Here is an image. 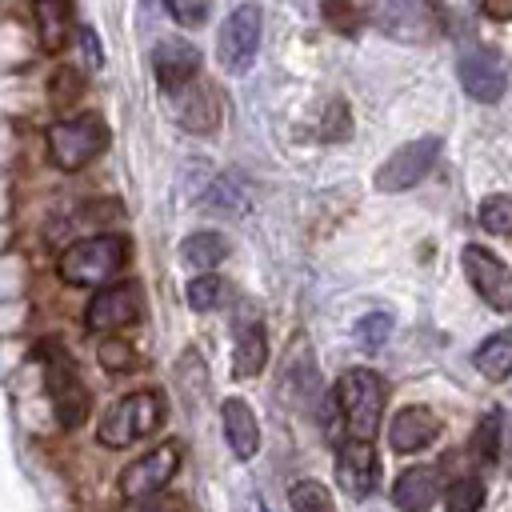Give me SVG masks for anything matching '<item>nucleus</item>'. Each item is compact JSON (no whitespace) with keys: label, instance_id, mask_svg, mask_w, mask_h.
<instances>
[{"label":"nucleus","instance_id":"obj_1","mask_svg":"<svg viewBox=\"0 0 512 512\" xmlns=\"http://www.w3.org/2000/svg\"><path fill=\"white\" fill-rule=\"evenodd\" d=\"M128 260V240L120 232H100V236H84L76 244H68L60 252V280L72 288H96L104 280H112Z\"/></svg>","mask_w":512,"mask_h":512},{"label":"nucleus","instance_id":"obj_2","mask_svg":"<svg viewBox=\"0 0 512 512\" xmlns=\"http://www.w3.org/2000/svg\"><path fill=\"white\" fill-rule=\"evenodd\" d=\"M164 412H168V404H164V396H160L156 388L128 392V396H120V400L100 416L96 440H100L104 448H128V444L152 436V432L164 424Z\"/></svg>","mask_w":512,"mask_h":512},{"label":"nucleus","instance_id":"obj_3","mask_svg":"<svg viewBox=\"0 0 512 512\" xmlns=\"http://www.w3.org/2000/svg\"><path fill=\"white\" fill-rule=\"evenodd\" d=\"M384 400H388V388L372 368H348L336 380V404H340V416L356 440H372L380 432Z\"/></svg>","mask_w":512,"mask_h":512},{"label":"nucleus","instance_id":"obj_4","mask_svg":"<svg viewBox=\"0 0 512 512\" xmlns=\"http://www.w3.org/2000/svg\"><path fill=\"white\" fill-rule=\"evenodd\" d=\"M40 364H44V384H48V396H52L60 428H80L84 416L92 412V396H88V388L80 380L76 360L60 344H40Z\"/></svg>","mask_w":512,"mask_h":512},{"label":"nucleus","instance_id":"obj_5","mask_svg":"<svg viewBox=\"0 0 512 512\" xmlns=\"http://www.w3.org/2000/svg\"><path fill=\"white\" fill-rule=\"evenodd\" d=\"M104 148H108V128H104V120L96 112L68 116V120H60V124L48 128V160L56 168H64V172L84 168Z\"/></svg>","mask_w":512,"mask_h":512},{"label":"nucleus","instance_id":"obj_6","mask_svg":"<svg viewBox=\"0 0 512 512\" xmlns=\"http://www.w3.org/2000/svg\"><path fill=\"white\" fill-rule=\"evenodd\" d=\"M440 160V136H420V140H408L400 144L376 172V188L380 192H404L412 184H420L432 164Z\"/></svg>","mask_w":512,"mask_h":512},{"label":"nucleus","instance_id":"obj_7","mask_svg":"<svg viewBox=\"0 0 512 512\" xmlns=\"http://www.w3.org/2000/svg\"><path fill=\"white\" fill-rule=\"evenodd\" d=\"M256 48H260V8L256 4H240L224 28H220V40H216V60L224 72L240 76L248 72V64L256 60Z\"/></svg>","mask_w":512,"mask_h":512},{"label":"nucleus","instance_id":"obj_8","mask_svg":"<svg viewBox=\"0 0 512 512\" xmlns=\"http://www.w3.org/2000/svg\"><path fill=\"white\" fill-rule=\"evenodd\" d=\"M460 260H464V276L480 292V300L492 312H512V268L496 252H488L480 244H468Z\"/></svg>","mask_w":512,"mask_h":512},{"label":"nucleus","instance_id":"obj_9","mask_svg":"<svg viewBox=\"0 0 512 512\" xmlns=\"http://www.w3.org/2000/svg\"><path fill=\"white\" fill-rule=\"evenodd\" d=\"M144 320V296L136 284H116V288H100L88 308H84V324L92 332H120Z\"/></svg>","mask_w":512,"mask_h":512},{"label":"nucleus","instance_id":"obj_10","mask_svg":"<svg viewBox=\"0 0 512 512\" xmlns=\"http://www.w3.org/2000/svg\"><path fill=\"white\" fill-rule=\"evenodd\" d=\"M180 468V444L168 440L144 456H136L124 472H120V496L124 500H136V496H152V492H164V484L176 476Z\"/></svg>","mask_w":512,"mask_h":512},{"label":"nucleus","instance_id":"obj_11","mask_svg":"<svg viewBox=\"0 0 512 512\" xmlns=\"http://www.w3.org/2000/svg\"><path fill=\"white\" fill-rule=\"evenodd\" d=\"M336 480L344 488V496L352 500H364L372 496L376 480H380V460H376V448L372 440H348L340 452H336Z\"/></svg>","mask_w":512,"mask_h":512},{"label":"nucleus","instance_id":"obj_12","mask_svg":"<svg viewBox=\"0 0 512 512\" xmlns=\"http://www.w3.org/2000/svg\"><path fill=\"white\" fill-rule=\"evenodd\" d=\"M460 84L472 100L480 104H496L508 88V76H504V64L496 60V52L488 48H472L460 56Z\"/></svg>","mask_w":512,"mask_h":512},{"label":"nucleus","instance_id":"obj_13","mask_svg":"<svg viewBox=\"0 0 512 512\" xmlns=\"http://www.w3.org/2000/svg\"><path fill=\"white\" fill-rule=\"evenodd\" d=\"M440 436V416L424 404H412V408H400L388 424V444L392 452L408 456V452H424L432 440Z\"/></svg>","mask_w":512,"mask_h":512},{"label":"nucleus","instance_id":"obj_14","mask_svg":"<svg viewBox=\"0 0 512 512\" xmlns=\"http://www.w3.org/2000/svg\"><path fill=\"white\" fill-rule=\"evenodd\" d=\"M152 64H156V80L164 92H180L184 84L196 80L200 72V52L196 44L188 40H160V48L152 52Z\"/></svg>","mask_w":512,"mask_h":512},{"label":"nucleus","instance_id":"obj_15","mask_svg":"<svg viewBox=\"0 0 512 512\" xmlns=\"http://www.w3.org/2000/svg\"><path fill=\"white\" fill-rule=\"evenodd\" d=\"M264 364H268L264 324L252 312H240L232 324V368H236V376H260Z\"/></svg>","mask_w":512,"mask_h":512},{"label":"nucleus","instance_id":"obj_16","mask_svg":"<svg viewBox=\"0 0 512 512\" xmlns=\"http://www.w3.org/2000/svg\"><path fill=\"white\" fill-rule=\"evenodd\" d=\"M440 500V472L432 464H416L396 476L392 484V504L400 512H428Z\"/></svg>","mask_w":512,"mask_h":512},{"label":"nucleus","instance_id":"obj_17","mask_svg":"<svg viewBox=\"0 0 512 512\" xmlns=\"http://www.w3.org/2000/svg\"><path fill=\"white\" fill-rule=\"evenodd\" d=\"M220 424H224V440H228V448H232L236 460H252V456L260 452V424H256L252 408H248L240 396L224 400Z\"/></svg>","mask_w":512,"mask_h":512},{"label":"nucleus","instance_id":"obj_18","mask_svg":"<svg viewBox=\"0 0 512 512\" xmlns=\"http://www.w3.org/2000/svg\"><path fill=\"white\" fill-rule=\"evenodd\" d=\"M32 16H36L40 48L44 52H60L68 44V32H72V8H68V0H32Z\"/></svg>","mask_w":512,"mask_h":512},{"label":"nucleus","instance_id":"obj_19","mask_svg":"<svg viewBox=\"0 0 512 512\" xmlns=\"http://www.w3.org/2000/svg\"><path fill=\"white\" fill-rule=\"evenodd\" d=\"M284 388L296 396V404H308L316 392H320V376H316V368H312V356H308V340L300 336L296 340V352L284 360Z\"/></svg>","mask_w":512,"mask_h":512},{"label":"nucleus","instance_id":"obj_20","mask_svg":"<svg viewBox=\"0 0 512 512\" xmlns=\"http://www.w3.org/2000/svg\"><path fill=\"white\" fill-rule=\"evenodd\" d=\"M472 364H476L480 376H488V380L512 376V332H492V336L476 348Z\"/></svg>","mask_w":512,"mask_h":512},{"label":"nucleus","instance_id":"obj_21","mask_svg":"<svg viewBox=\"0 0 512 512\" xmlns=\"http://www.w3.org/2000/svg\"><path fill=\"white\" fill-rule=\"evenodd\" d=\"M224 252H228V240H224L220 232H192V236L180 244L184 264H188V268H200V272L216 268V264L224 260Z\"/></svg>","mask_w":512,"mask_h":512},{"label":"nucleus","instance_id":"obj_22","mask_svg":"<svg viewBox=\"0 0 512 512\" xmlns=\"http://www.w3.org/2000/svg\"><path fill=\"white\" fill-rule=\"evenodd\" d=\"M180 124L192 128V132H212L220 124V104H216V92L212 88H196L184 104H180Z\"/></svg>","mask_w":512,"mask_h":512},{"label":"nucleus","instance_id":"obj_23","mask_svg":"<svg viewBox=\"0 0 512 512\" xmlns=\"http://www.w3.org/2000/svg\"><path fill=\"white\" fill-rule=\"evenodd\" d=\"M500 432H504V412H500V408H488V412L480 416L476 432H472V456L484 460V464H496V456H500V448H504Z\"/></svg>","mask_w":512,"mask_h":512},{"label":"nucleus","instance_id":"obj_24","mask_svg":"<svg viewBox=\"0 0 512 512\" xmlns=\"http://www.w3.org/2000/svg\"><path fill=\"white\" fill-rule=\"evenodd\" d=\"M484 508V480L480 476H460L444 492V512H480Z\"/></svg>","mask_w":512,"mask_h":512},{"label":"nucleus","instance_id":"obj_25","mask_svg":"<svg viewBox=\"0 0 512 512\" xmlns=\"http://www.w3.org/2000/svg\"><path fill=\"white\" fill-rule=\"evenodd\" d=\"M288 504H292V512H336L332 492H328L320 480H300V484H292Z\"/></svg>","mask_w":512,"mask_h":512},{"label":"nucleus","instance_id":"obj_26","mask_svg":"<svg viewBox=\"0 0 512 512\" xmlns=\"http://www.w3.org/2000/svg\"><path fill=\"white\" fill-rule=\"evenodd\" d=\"M80 96H84V76L76 68H56L52 80H48V100L56 108H72Z\"/></svg>","mask_w":512,"mask_h":512},{"label":"nucleus","instance_id":"obj_27","mask_svg":"<svg viewBox=\"0 0 512 512\" xmlns=\"http://www.w3.org/2000/svg\"><path fill=\"white\" fill-rule=\"evenodd\" d=\"M184 296H188V308H192V312H212V308L224 300V280L204 272V276H196V280L188 284Z\"/></svg>","mask_w":512,"mask_h":512},{"label":"nucleus","instance_id":"obj_28","mask_svg":"<svg viewBox=\"0 0 512 512\" xmlns=\"http://www.w3.org/2000/svg\"><path fill=\"white\" fill-rule=\"evenodd\" d=\"M480 224H484V232L508 236L512 232V196H488L480 204Z\"/></svg>","mask_w":512,"mask_h":512},{"label":"nucleus","instance_id":"obj_29","mask_svg":"<svg viewBox=\"0 0 512 512\" xmlns=\"http://www.w3.org/2000/svg\"><path fill=\"white\" fill-rule=\"evenodd\" d=\"M356 336L364 348H380L388 336H392V316L388 312H368L356 320Z\"/></svg>","mask_w":512,"mask_h":512},{"label":"nucleus","instance_id":"obj_30","mask_svg":"<svg viewBox=\"0 0 512 512\" xmlns=\"http://www.w3.org/2000/svg\"><path fill=\"white\" fill-rule=\"evenodd\" d=\"M208 4L212 0H164V8L172 12V20L184 24V28H200L208 20Z\"/></svg>","mask_w":512,"mask_h":512},{"label":"nucleus","instance_id":"obj_31","mask_svg":"<svg viewBox=\"0 0 512 512\" xmlns=\"http://www.w3.org/2000/svg\"><path fill=\"white\" fill-rule=\"evenodd\" d=\"M100 364H104L108 372H132L140 360L132 356V348H128L124 340H104V344H100Z\"/></svg>","mask_w":512,"mask_h":512},{"label":"nucleus","instance_id":"obj_32","mask_svg":"<svg viewBox=\"0 0 512 512\" xmlns=\"http://www.w3.org/2000/svg\"><path fill=\"white\" fill-rule=\"evenodd\" d=\"M124 512H184V500L180 496H168V492H152V496L128 500Z\"/></svg>","mask_w":512,"mask_h":512},{"label":"nucleus","instance_id":"obj_33","mask_svg":"<svg viewBox=\"0 0 512 512\" xmlns=\"http://www.w3.org/2000/svg\"><path fill=\"white\" fill-rule=\"evenodd\" d=\"M324 20H328L336 32H356V28H360V12L348 8L344 0H324Z\"/></svg>","mask_w":512,"mask_h":512},{"label":"nucleus","instance_id":"obj_34","mask_svg":"<svg viewBox=\"0 0 512 512\" xmlns=\"http://www.w3.org/2000/svg\"><path fill=\"white\" fill-rule=\"evenodd\" d=\"M80 48H84L88 64H100V44H96V36H92L88 28H80Z\"/></svg>","mask_w":512,"mask_h":512},{"label":"nucleus","instance_id":"obj_35","mask_svg":"<svg viewBox=\"0 0 512 512\" xmlns=\"http://www.w3.org/2000/svg\"><path fill=\"white\" fill-rule=\"evenodd\" d=\"M484 12L492 20H512V0H484Z\"/></svg>","mask_w":512,"mask_h":512},{"label":"nucleus","instance_id":"obj_36","mask_svg":"<svg viewBox=\"0 0 512 512\" xmlns=\"http://www.w3.org/2000/svg\"><path fill=\"white\" fill-rule=\"evenodd\" d=\"M508 468H512V448H508Z\"/></svg>","mask_w":512,"mask_h":512}]
</instances>
